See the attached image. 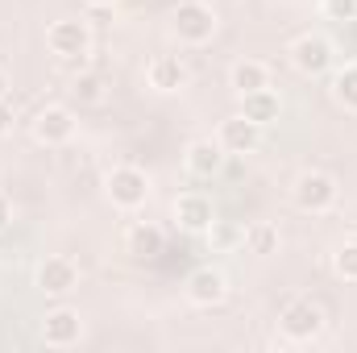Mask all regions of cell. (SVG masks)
I'll use <instances>...</instances> for the list:
<instances>
[{"label": "cell", "mask_w": 357, "mask_h": 353, "mask_svg": "<svg viewBox=\"0 0 357 353\" xmlns=\"http://www.w3.org/2000/svg\"><path fill=\"white\" fill-rule=\"evenodd\" d=\"M33 287L50 299H67L79 287V262L67 258V254H46L33 270Z\"/></svg>", "instance_id": "cell-9"}, {"label": "cell", "mask_w": 357, "mask_h": 353, "mask_svg": "<svg viewBox=\"0 0 357 353\" xmlns=\"http://www.w3.org/2000/svg\"><path fill=\"white\" fill-rule=\"evenodd\" d=\"M328 262H333V274L341 283H357V241H341Z\"/></svg>", "instance_id": "cell-22"}, {"label": "cell", "mask_w": 357, "mask_h": 353, "mask_svg": "<svg viewBox=\"0 0 357 353\" xmlns=\"http://www.w3.org/2000/svg\"><path fill=\"white\" fill-rule=\"evenodd\" d=\"M337 200H341V183H337V175H328V171H320V167L299 171L295 183H291V204H295L299 212H307V216L333 212Z\"/></svg>", "instance_id": "cell-2"}, {"label": "cell", "mask_w": 357, "mask_h": 353, "mask_svg": "<svg viewBox=\"0 0 357 353\" xmlns=\"http://www.w3.org/2000/svg\"><path fill=\"white\" fill-rule=\"evenodd\" d=\"M46 50L59 63H84L91 54V25L79 17H59L46 25Z\"/></svg>", "instance_id": "cell-6"}, {"label": "cell", "mask_w": 357, "mask_h": 353, "mask_svg": "<svg viewBox=\"0 0 357 353\" xmlns=\"http://www.w3.org/2000/svg\"><path fill=\"white\" fill-rule=\"evenodd\" d=\"M162 246H167V233H162L154 220H137V225L125 229V250H129L137 262H154V258L162 254Z\"/></svg>", "instance_id": "cell-15"}, {"label": "cell", "mask_w": 357, "mask_h": 353, "mask_svg": "<svg viewBox=\"0 0 357 353\" xmlns=\"http://www.w3.org/2000/svg\"><path fill=\"white\" fill-rule=\"evenodd\" d=\"M171 216H175V225L183 233L204 237L208 225L216 220V208H212V200L204 191H183V195H175V204H171Z\"/></svg>", "instance_id": "cell-12"}, {"label": "cell", "mask_w": 357, "mask_h": 353, "mask_svg": "<svg viewBox=\"0 0 357 353\" xmlns=\"http://www.w3.org/2000/svg\"><path fill=\"white\" fill-rule=\"evenodd\" d=\"M8 225H13V204H8V195L0 191V233H4Z\"/></svg>", "instance_id": "cell-25"}, {"label": "cell", "mask_w": 357, "mask_h": 353, "mask_svg": "<svg viewBox=\"0 0 357 353\" xmlns=\"http://www.w3.org/2000/svg\"><path fill=\"white\" fill-rule=\"evenodd\" d=\"M241 250L254 254V258H274V254L282 250V233H278V225H274V220H254V225H245Z\"/></svg>", "instance_id": "cell-18"}, {"label": "cell", "mask_w": 357, "mask_h": 353, "mask_svg": "<svg viewBox=\"0 0 357 353\" xmlns=\"http://www.w3.org/2000/svg\"><path fill=\"white\" fill-rule=\"evenodd\" d=\"M241 117H250L254 125H278V117H282V96L274 88H258L250 91V96H241V108H237Z\"/></svg>", "instance_id": "cell-17"}, {"label": "cell", "mask_w": 357, "mask_h": 353, "mask_svg": "<svg viewBox=\"0 0 357 353\" xmlns=\"http://www.w3.org/2000/svg\"><path fill=\"white\" fill-rule=\"evenodd\" d=\"M75 129H79V121H75V112H71L67 104H46V108H38L33 121H29L33 142L46 146V150H59V146L75 142Z\"/></svg>", "instance_id": "cell-8"}, {"label": "cell", "mask_w": 357, "mask_h": 353, "mask_svg": "<svg viewBox=\"0 0 357 353\" xmlns=\"http://www.w3.org/2000/svg\"><path fill=\"white\" fill-rule=\"evenodd\" d=\"M8 88H13V84H8V71H4V67H0V100H4V96H8Z\"/></svg>", "instance_id": "cell-26"}, {"label": "cell", "mask_w": 357, "mask_h": 353, "mask_svg": "<svg viewBox=\"0 0 357 353\" xmlns=\"http://www.w3.org/2000/svg\"><path fill=\"white\" fill-rule=\"evenodd\" d=\"M220 29V17L208 0H178L171 8V33L178 46H208Z\"/></svg>", "instance_id": "cell-3"}, {"label": "cell", "mask_w": 357, "mask_h": 353, "mask_svg": "<svg viewBox=\"0 0 357 353\" xmlns=\"http://www.w3.org/2000/svg\"><path fill=\"white\" fill-rule=\"evenodd\" d=\"M183 295L191 308H220L229 299V274L220 266H195L183 283Z\"/></svg>", "instance_id": "cell-10"}, {"label": "cell", "mask_w": 357, "mask_h": 353, "mask_svg": "<svg viewBox=\"0 0 357 353\" xmlns=\"http://www.w3.org/2000/svg\"><path fill=\"white\" fill-rule=\"evenodd\" d=\"M187 84H191V71L178 54H154L146 63V88L154 96H178Z\"/></svg>", "instance_id": "cell-11"}, {"label": "cell", "mask_w": 357, "mask_h": 353, "mask_svg": "<svg viewBox=\"0 0 357 353\" xmlns=\"http://www.w3.org/2000/svg\"><path fill=\"white\" fill-rule=\"evenodd\" d=\"M324 329H328V316L316 299H291L278 312V333L287 345H312L324 337Z\"/></svg>", "instance_id": "cell-4"}, {"label": "cell", "mask_w": 357, "mask_h": 353, "mask_svg": "<svg viewBox=\"0 0 357 353\" xmlns=\"http://www.w3.org/2000/svg\"><path fill=\"white\" fill-rule=\"evenodd\" d=\"M84 333H88L84 312L71 308V303H54V308L42 316V329H38V337H42L46 350H75V345L84 341Z\"/></svg>", "instance_id": "cell-7"}, {"label": "cell", "mask_w": 357, "mask_h": 353, "mask_svg": "<svg viewBox=\"0 0 357 353\" xmlns=\"http://www.w3.org/2000/svg\"><path fill=\"white\" fill-rule=\"evenodd\" d=\"M84 4H88V8H112L116 0H84Z\"/></svg>", "instance_id": "cell-27"}, {"label": "cell", "mask_w": 357, "mask_h": 353, "mask_svg": "<svg viewBox=\"0 0 357 353\" xmlns=\"http://www.w3.org/2000/svg\"><path fill=\"white\" fill-rule=\"evenodd\" d=\"M241 237H245V225H237V220H212L208 225V233H204V241L212 246V254H233V250H241Z\"/></svg>", "instance_id": "cell-21"}, {"label": "cell", "mask_w": 357, "mask_h": 353, "mask_svg": "<svg viewBox=\"0 0 357 353\" xmlns=\"http://www.w3.org/2000/svg\"><path fill=\"white\" fill-rule=\"evenodd\" d=\"M320 17L324 21H357V0H320Z\"/></svg>", "instance_id": "cell-23"}, {"label": "cell", "mask_w": 357, "mask_h": 353, "mask_svg": "<svg viewBox=\"0 0 357 353\" xmlns=\"http://www.w3.org/2000/svg\"><path fill=\"white\" fill-rule=\"evenodd\" d=\"M225 163H229V154L216 137H191L183 150V167L191 179H216L225 171Z\"/></svg>", "instance_id": "cell-13"}, {"label": "cell", "mask_w": 357, "mask_h": 353, "mask_svg": "<svg viewBox=\"0 0 357 353\" xmlns=\"http://www.w3.org/2000/svg\"><path fill=\"white\" fill-rule=\"evenodd\" d=\"M220 4H237V0H220Z\"/></svg>", "instance_id": "cell-28"}, {"label": "cell", "mask_w": 357, "mask_h": 353, "mask_svg": "<svg viewBox=\"0 0 357 353\" xmlns=\"http://www.w3.org/2000/svg\"><path fill=\"white\" fill-rule=\"evenodd\" d=\"M150 195H154V179L133 163H121L104 175V200L116 212H142L150 204Z\"/></svg>", "instance_id": "cell-1"}, {"label": "cell", "mask_w": 357, "mask_h": 353, "mask_svg": "<svg viewBox=\"0 0 357 353\" xmlns=\"http://www.w3.org/2000/svg\"><path fill=\"white\" fill-rule=\"evenodd\" d=\"M71 100L79 104V108H100L104 100H108V80L100 75V71H75V80H71Z\"/></svg>", "instance_id": "cell-20"}, {"label": "cell", "mask_w": 357, "mask_h": 353, "mask_svg": "<svg viewBox=\"0 0 357 353\" xmlns=\"http://www.w3.org/2000/svg\"><path fill=\"white\" fill-rule=\"evenodd\" d=\"M328 75H333V80H328L333 104L345 108V112H357V59H349L345 67H333Z\"/></svg>", "instance_id": "cell-19"}, {"label": "cell", "mask_w": 357, "mask_h": 353, "mask_svg": "<svg viewBox=\"0 0 357 353\" xmlns=\"http://www.w3.org/2000/svg\"><path fill=\"white\" fill-rule=\"evenodd\" d=\"M258 88H270V63H262V59H237L229 67V91L241 100V96H250Z\"/></svg>", "instance_id": "cell-16"}, {"label": "cell", "mask_w": 357, "mask_h": 353, "mask_svg": "<svg viewBox=\"0 0 357 353\" xmlns=\"http://www.w3.org/2000/svg\"><path fill=\"white\" fill-rule=\"evenodd\" d=\"M13 125H17V117H13V104H8V96H4V100H0V137H8Z\"/></svg>", "instance_id": "cell-24"}, {"label": "cell", "mask_w": 357, "mask_h": 353, "mask_svg": "<svg viewBox=\"0 0 357 353\" xmlns=\"http://www.w3.org/2000/svg\"><path fill=\"white\" fill-rule=\"evenodd\" d=\"M216 142L225 146V154H254L262 146V125H254L250 117L233 112L216 125Z\"/></svg>", "instance_id": "cell-14"}, {"label": "cell", "mask_w": 357, "mask_h": 353, "mask_svg": "<svg viewBox=\"0 0 357 353\" xmlns=\"http://www.w3.org/2000/svg\"><path fill=\"white\" fill-rule=\"evenodd\" d=\"M287 59H291V67H295L299 75L320 80V75H328V71L337 67V46H333L328 33L307 29V33H299V38L287 46Z\"/></svg>", "instance_id": "cell-5"}]
</instances>
